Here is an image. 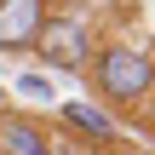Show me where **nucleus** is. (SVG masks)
Wrapping results in <instances>:
<instances>
[{
    "label": "nucleus",
    "mask_w": 155,
    "mask_h": 155,
    "mask_svg": "<svg viewBox=\"0 0 155 155\" xmlns=\"http://www.w3.org/2000/svg\"><path fill=\"white\" fill-rule=\"evenodd\" d=\"M98 92H104L109 104H121V109H138L155 92L150 52H138V46H104V52H98Z\"/></svg>",
    "instance_id": "nucleus-1"
},
{
    "label": "nucleus",
    "mask_w": 155,
    "mask_h": 155,
    "mask_svg": "<svg viewBox=\"0 0 155 155\" xmlns=\"http://www.w3.org/2000/svg\"><path fill=\"white\" fill-rule=\"evenodd\" d=\"M35 46H40V63L58 69V75H81L92 63V29H86V17H52Z\"/></svg>",
    "instance_id": "nucleus-2"
},
{
    "label": "nucleus",
    "mask_w": 155,
    "mask_h": 155,
    "mask_svg": "<svg viewBox=\"0 0 155 155\" xmlns=\"http://www.w3.org/2000/svg\"><path fill=\"white\" fill-rule=\"evenodd\" d=\"M46 29V0H0V52L35 46Z\"/></svg>",
    "instance_id": "nucleus-3"
},
{
    "label": "nucleus",
    "mask_w": 155,
    "mask_h": 155,
    "mask_svg": "<svg viewBox=\"0 0 155 155\" xmlns=\"http://www.w3.org/2000/svg\"><path fill=\"white\" fill-rule=\"evenodd\" d=\"M63 121H69L75 132H86L92 144H121V121H115L109 109H98V104H81V98H69V104H63Z\"/></svg>",
    "instance_id": "nucleus-4"
},
{
    "label": "nucleus",
    "mask_w": 155,
    "mask_h": 155,
    "mask_svg": "<svg viewBox=\"0 0 155 155\" xmlns=\"http://www.w3.org/2000/svg\"><path fill=\"white\" fill-rule=\"evenodd\" d=\"M0 155H58V144H52L35 121L6 115V121H0Z\"/></svg>",
    "instance_id": "nucleus-5"
},
{
    "label": "nucleus",
    "mask_w": 155,
    "mask_h": 155,
    "mask_svg": "<svg viewBox=\"0 0 155 155\" xmlns=\"http://www.w3.org/2000/svg\"><path fill=\"white\" fill-rule=\"evenodd\" d=\"M17 86H23V92H35V98H46V92H52V86H46V81H40V75H23V81H17Z\"/></svg>",
    "instance_id": "nucleus-6"
},
{
    "label": "nucleus",
    "mask_w": 155,
    "mask_h": 155,
    "mask_svg": "<svg viewBox=\"0 0 155 155\" xmlns=\"http://www.w3.org/2000/svg\"><path fill=\"white\" fill-rule=\"evenodd\" d=\"M58 155H63V150H58ZM75 155H98V150H75Z\"/></svg>",
    "instance_id": "nucleus-7"
}]
</instances>
